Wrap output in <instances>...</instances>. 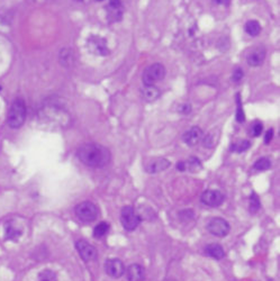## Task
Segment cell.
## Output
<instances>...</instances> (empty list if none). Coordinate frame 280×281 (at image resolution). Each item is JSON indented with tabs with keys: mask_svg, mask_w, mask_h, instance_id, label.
<instances>
[{
	"mask_svg": "<svg viewBox=\"0 0 280 281\" xmlns=\"http://www.w3.org/2000/svg\"><path fill=\"white\" fill-rule=\"evenodd\" d=\"M273 138H274V130L270 129V130L266 133V136H265V143H266V144H269V143L271 142V140H273Z\"/></svg>",
	"mask_w": 280,
	"mask_h": 281,
	"instance_id": "32",
	"label": "cell"
},
{
	"mask_svg": "<svg viewBox=\"0 0 280 281\" xmlns=\"http://www.w3.org/2000/svg\"><path fill=\"white\" fill-rule=\"evenodd\" d=\"M26 121V105L23 99H16L8 113L7 123L11 129H19Z\"/></svg>",
	"mask_w": 280,
	"mask_h": 281,
	"instance_id": "2",
	"label": "cell"
},
{
	"mask_svg": "<svg viewBox=\"0 0 280 281\" xmlns=\"http://www.w3.org/2000/svg\"><path fill=\"white\" fill-rule=\"evenodd\" d=\"M108 231H109V224L106 222H102L95 226L94 236L97 239H102L107 234Z\"/></svg>",
	"mask_w": 280,
	"mask_h": 281,
	"instance_id": "21",
	"label": "cell"
},
{
	"mask_svg": "<svg viewBox=\"0 0 280 281\" xmlns=\"http://www.w3.org/2000/svg\"><path fill=\"white\" fill-rule=\"evenodd\" d=\"M178 112L183 114V115H188L191 113V105L190 104H182L178 107Z\"/></svg>",
	"mask_w": 280,
	"mask_h": 281,
	"instance_id": "31",
	"label": "cell"
},
{
	"mask_svg": "<svg viewBox=\"0 0 280 281\" xmlns=\"http://www.w3.org/2000/svg\"><path fill=\"white\" fill-rule=\"evenodd\" d=\"M170 165H171V163H170L169 160L163 159V157H155V159H152L145 164V171L150 174H155L167 170Z\"/></svg>",
	"mask_w": 280,
	"mask_h": 281,
	"instance_id": "12",
	"label": "cell"
},
{
	"mask_svg": "<svg viewBox=\"0 0 280 281\" xmlns=\"http://www.w3.org/2000/svg\"><path fill=\"white\" fill-rule=\"evenodd\" d=\"M20 235H21V230H19L18 227L11 225V224H9V225L6 227V236L8 240L15 241L18 239Z\"/></svg>",
	"mask_w": 280,
	"mask_h": 281,
	"instance_id": "25",
	"label": "cell"
},
{
	"mask_svg": "<svg viewBox=\"0 0 280 281\" xmlns=\"http://www.w3.org/2000/svg\"><path fill=\"white\" fill-rule=\"evenodd\" d=\"M164 77L165 68L161 63H154L144 70L142 80L145 86H154L156 82L163 80Z\"/></svg>",
	"mask_w": 280,
	"mask_h": 281,
	"instance_id": "3",
	"label": "cell"
},
{
	"mask_svg": "<svg viewBox=\"0 0 280 281\" xmlns=\"http://www.w3.org/2000/svg\"><path fill=\"white\" fill-rule=\"evenodd\" d=\"M164 281H176L174 279H165Z\"/></svg>",
	"mask_w": 280,
	"mask_h": 281,
	"instance_id": "34",
	"label": "cell"
},
{
	"mask_svg": "<svg viewBox=\"0 0 280 281\" xmlns=\"http://www.w3.org/2000/svg\"><path fill=\"white\" fill-rule=\"evenodd\" d=\"M200 199L208 207H218L224 203V195L220 190H206L203 192Z\"/></svg>",
	"mask_w": 280,
	"mask_h": 281,
	"instance_id": "9",
	"label": "cell"
},
{
	"mask_svg": "<svg viewBox=\"0 0 280 281\" xmlns=\"http://www.w3.org/2000/svg\"><path fill=\"white\" fill-rule=\"evenodd\" d=\"M218 136L220 134H216L215 132H211V133H208L205 138H203V144L205 147H208V148H212L214 147L217 144V140H218Z\"/></svg>",
	"mask_w": 280,
	"mask_h": 281,
	"instance_id": "22",
	"label": "cell"
},
{
	"mask_svg": "<svg viewBox=\"0 0 280 281\" xmlns=\"http://www.w3.org/2000/svg\"><path fill=\"white\" fill-rule=\"evenodd\" d=\"M203 138H204V133L202 129H199L198 126H194L183 134L182 140L188 146H195L203 140Z\"/></svg>",
	"mask_w": 280,
	"mask_h": 281,
	"instance_id": "14",
	"label": "cell"
},
{
	"mask_svg": "<svg viewBox=\"0 0 280 281\" xmlns=\"http://www.w3.org/2000/svg\"><path fill=\"white\" fill-rule=\"evenodd\" d=\"M77 217L84 223H91L96 221V218L98 217V207L91 201H84V203L77 205L76 209Z\"/></svg>",
	"mask_w": 280,
	"mask_h": 281,
	"instance_id": "4",
	"label": "cell"
},
{
	"mask_svg": "<svg viewBox=\"0 0 280 281\" xmlns=\"http://www.w3.org/2000/svg\"><path fill=\"white\" fill-rule=\"evenodd\" d=\"M250 146H251V143L249 142V140H240V142L234 143L233 145L231 146V151L236 152V153H242L244 151H247Z\"/></svg>",
	"mask_w": 280,
	"mask_h": 281,
	"instance_id": "27",
	"label": "cell"
},
{
	"mask_svg": "<svg viewBox=\"0 0 280 281\" xmlns=\"http://www.w3.org/2000/svg\"><path fill=\"white\" fill-rule=\"evenodd\" d=\"M105 271L112 278H121L125 274L124 263L120 259H108L105 262Z\"/></svg>",
	"mask_w": 280,
	"mask_h": 281,
	"instance_id": "8",
	"label": "cell"
},
{
	"mask_svg": "<svg viewBox=\"0 0 280 281\" xmlns=\"http://www.w3.org/2000/svg\"><path fill=\"white\" fill-rule=\"evenodd\" d=\"M38 281H58V275L52 270H43L39 272Z\"/></svg>",
	"mask_w": 280,
	"mask_h": 281,
	"instance_id": "24",
	"label": "cell"
},
{
	"mask_svg": "<svg viewBox=\"0 0 280 281\" xmlns=\"http://www.w3.org/2000/svg\"><path fill=\"white\" fill-rule=\"evenodd\" d=\"M246 32L250 36H257L261 32V25L258 20H249L246 24Z\"/></svg>",
	"mask_w": 280,
	"mask_h": 281,
	"instance_id": "20",
	"label": "cell"
},
{
	"mask_svg": "<svg viewBox=\"0 0 280 281\" xmlns=\"http://www.w3.org/2000/svg\"><path fill=\"white\" fill-rule=\"evenodd\" d=\"M207 231L211 234L217 236V238H225L229 234L231 226L230 224L225 221L224 218L221 217H214L207 223Z\"/></svg>",
	"mask_w": 280,
	"mask_h": 281,
	"instance_id": "6",
	"label": "cell"
},
{
	"mask_svg": "<svg viewBox=\"0 0 280 281\" xmlns=\"http://www.w3.org/2000/svg\"><path fill=\"white\" fill-rule=\"evenodd\" d=\"M271 166V161L268 157H261V159L257 160L256 163L253 164V169L257 171H266L270 169Z\"/></svg>",
	"mask_w": 280,
	"mask_h": 281,
	"instance_id": "26",
	"label": "cell"
},
{
	"mask_svg": "<svg viewBox=\"0 0 280 281\" xmlns=\"http://www.w3.org/2000/svg\"><path fill=\"white\" fill-rule=\"evenodd\" d=\"M261 207V203H260V198L256 192H252L250 196V201H249V209H250V213L256 214L258 210L260 209Z\"/></svg>",
	"mask_w": 280,
	"mask_h": 281,
	"instance_id": "23",
	"label": "cell"
},
{
	"mask_svg": "<svg viewBox=\"0 0 280 281\" xmlns=\"http://www.w3.org/2000/svg\"><path fill=\"white\" fill-rule=\"evenodd\" d=\"M121 222L126 231L132 232L140 225L141 217L132 206H125L121 212Z\"/></svg>",
	"mask_w": 280,
	"mask_h": 281,
	"instance_id": "5",
	"label": "cell"
},
{
	"mask_svg": "<svg viewBox=\"0 0 280 281\" xmlns=\"http://www.w3.org/2000/svg\"><path fill=\"white\" fill-rule=\"evenodd\" d=\"M142 98L147 103H153L160 97V90L155 86H144L141 89Z\"/></svg>",
	"mask_w": 280,
	"mask_h": 281,
	"instance_id": "17",
	"label": "cell"
},
{
	"mask_svg": "<svg viewBox=\"0 0 280 281\" xmlns=\"http://www.w3.org/2000/svg\"><path fill=\"white\" fill-rule=\"evenodd\" d=\"M262 131H264V125H262V123H260V122H256L251 127V134H252V136H255V138L260 136L261 133H262Z\"/></svg>",
	"mask_w": 280,
	"mask_h": 281,
	"instance_id": "29",
	"label": "cell"
},
{
	"mask_svg": "<svg viewBox=\"0 0 280 281\" xmlns=\"http://www.w3.org/2000/svg\"><path fill=\"white\" fill-rule=\"evenodd\" d=\"M266 59V49L262 45L253 47L247 55V62L251 67H259Z\"/></svg>",
	"mask_w": 280,
	"mask_h": 281,
	"instance_id": "13",
	"label": "cell"
},
{
	"mask_svg": "<svg viewBox=\"0 0 280 281\" xmlns=\"http://www.w3.org/2000/svg\"><path fill=\"white\" fill-rule=\"evenodd\" d=\"M236 104H238V112H236V121L239 123L246 122V114L243 112V106L241 98H240V94L236 95Z\"/></svg>",
	"mask_w": 280,
	"mask_h": 281,
	"instance_id": "28",
	"label": "cell"
},
{
	"mask_svg": "<svg viewBox=\"0 0 280 281\" xmlns=\"http://www.w3.org/2000/svg\"><path fill=\"white\" fill-rule=\"evenodd\" d=\"M76 248L78 253L85 262H91L97 258V250L95 249L94 245H91L86 240H79L76 242Z\"/></svg>",
	"mask_w": 280,
	"mask_h": 281,
	"instance_id": "7",
	"label": "cell"
},
{
	"mask_svg": "<svg viewBox=\"0 0 280 281\" xmlns=\"http://www.w3.org/2000/svg\"><path fill=\"white\" fill-rule=\"evenodd\" d=\"M214 2L217 3V5H223V6H229L231 0H213Z\"/></svg>",
	"mask_w": 280,
	"mask_h": 281,
	"instance_id": "33",
	"label": "cell"
},
{
	"mask_svg": "<svg viewBox=\"0 0 280 281\" xmlns=\"http://www.w3.org/2000/svg\"><path fill=\"white\" fill-rule=\"evenodd\" d=\"M88 47H89V50L96 55L105 56V55L109 54V50L107 47L106 39L99 37V36L98 37L97 36H91L88 39Z\"/></svg>",
	"mask_w": 280,
	"mask_h": 281,
	"instance_id": "11",
	"label": "cell"
},
{
	"mask_svg": "<svg viewBox=\"0 0 280 281\" xmlns=\"http://www.w3.org/2000/svg\"><path fill=\"white\" fill-rule=\"evenodd\" d=\"M126 278L129 281H143L145 278V271L144 268L140 265H131L126 270Z\"/></svg>",
	"mask_w": 280,
	"mask_h": 281,
	"instance_id": "16",
	"label": "cell"
},
{
	"mask_svg": "<svg viewBox=\"0 0 280 281\" xmlns=\"http://www.w3.org/2000/svg\"><path fill=\"white\" fill-rule=\"evenodd\" d=\"M202 162L195 156H191L186 161H180L177 163V169L181 171V172H183V171H189V172L196 173L198 172L199 170H202Z\"/></svg>",
	"mask_w": 280,
	"mask_h": 281,
	"instance_id": "15",
	"label": "cell"
},
{
	"mask_svg": "<svg viewBox=\"0 0 280 281\" xmlns=\"http://www.w3.org/2000/svg\"><path fill=\"white\" fill-rule=\"evenodd\" d=\"M244 77V72H243V69L241 68H236L234 71H233V74H232V81H234V82H240L243 79Z\"/></svg>",
	"mask_w": 280,
	"mask_h": 281,
	"instance_id": "30",
	"label": "cell"
},
{
	"mask_svg": "<svg viewBox=\"0 0 280 281\" xmlns=\"http://www.w3.org/2000/svg\"><path fill=\"white\" fill-rule=\"evenodd\" d=\"M76 1H82V0H76Z\"/></svg>",
	"mask_w": 280,
	"mask_h": 281,
	"instance_id": "35",
	"label": "cell"
},
{
	"mask_svg": "<svg viewBox=\"0 0 280 281\" xmlns=\"http://www.w3.org/2000/svg\"><path fill=\"white\" fill-rule=\"evenodd\" d=\"M205 253H206L208 257L215 259V260H222V259L225 257L224 249L217 243L208 244L207 247L205 248Z\"/></svg>",
	"mask_w": 280,
	"mask_h": 281,
	"instance_id": "18",
	"label": "cell"
},
{
	"mask_svg": "<svg viewBox=\"0 0 280 281\" xmlns=\"http://www.w3.org/2000/svg\"><path fill=\"white\" fill-rule=\"evenodd\" d=\"M98 1H103V0H98Z\"/></svg>",
	"mask_w": 280,
	"mask_h": 281,
	"instance_id": "36",
	"label": "cell"
},
{
	"mask_svg": "<svg viewBox=\"0 0 280 281\" xmlns=\"http://www.w3.org/2000/svg\"><path fill=\"white\" fill-rule=\"evenodd\" d=\"M107 19L111 23L120 21L123 17V8H122L121 0H109L108 5L106 6Z\"/></svg>",
	"mask_w": 280,
	"mask_h": 281,
	"instance_id": "10",
	"label": "cell"
},
{
	"mask_svg": "<svg viewBox=\"0 0 280 281\" xmlns=\"http://www.w3.org/2000/svg\"><path fill=\"white\" fill-rule=\"evenodd\" d=\"M77 155L82 163L89 168H104L111 162V152L100 144L88 143L80 146Z\"/></svg>",
	"mask_w": 280,
	"mask_h": 281,
	"instance_id": "1",
	"label": "cell"
},
{
	"mask_svg": "<svg viewBox=\"0 0 280 281\" xmlns=\"http://www.w3.org/2000/svg\"><path fill=\"white\" fill-rule=\"evenodd\" d=\"M74 62L73 52L70 49H63L60 52V63L65 68H70Z\"/></svg>",
	"mask_w": 280,
	"mask_h": 281,
	"instance_id": "19",
	"label": "cell"
}]
</instances>
